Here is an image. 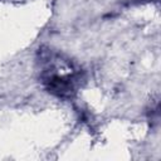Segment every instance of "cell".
Returning a JSON list of instances; mask_svg holds the SVG:
<instances>
[{"label": "cell", "instance_id": "cell-1", "mask_svg": "<svg viewBox=\"0 0 161 161\" xmlns=\"http://www.w3.org/2000/svg\"><path fill=\"white\" fill-rule=\"evenodd\" d=\"M39 79L50 94L62 98H73L84 80V72L70 58L53 49H39Z\"/></svg>", "mask_w": 161, "mask_h": 161}, {"label": "cell", "instance_id": "cell-2", "mask_svg": "<svg viewBox=\"0 0 161 161\" xmlns=\"http://www.w3.org/2000/svg\"><path fill=\"white\" fill-rule=\"evenodd\" d=\"M145 1H150V0H128L130 4H137V3H145Z\"/></svg>", "mask_w": 161, "mask_h": 161}]
</instances>
